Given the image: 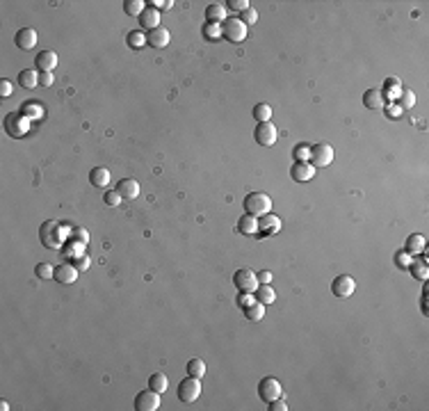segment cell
Masks as SVG:
<instances>
[{
    "mask_svg": "<svg viewBox=\"0 0 429 411\" xmlns=\"http://www.w3.org/2000/svg\"><path fill=\"white\" fill-rule=\"evenodd\" d=\"M244 210H247V215L263 217V215H267L272 210V199L265 192H251L244 199Z\"/></svg>",
    "mask_w": 429,
    "mask_h": 411,
    "instance_id": "obj_1",
    "label": "cell"
},
{
    "mask_svg": "<svg viewBox=\"0 0 429 411\" xmlns=\"http://www.w3.org/2000/svg\"><path fill=\"white\" fill-rule=\"evenodd\" d=\"M39 238H41V244L48 249H59L62 247V231H59V224L57 222H44L41 224V231H39Z\"/></svg>",
    "mask_w": 429,
    "mask_h": 411,
    "instance_id": "obj_2",
    "label": "cell"
},
{
    "mask_svg": "<svg viewBox=\"0 0 429 411\" xmlns=\"http://www.w3.org/2000/svg\"><path fill=\"white\" fill-rule=\"evenodd\" d=\"M222 35L233 44H240L247 39V25L242 23V19H226L222 23Z\"/></svg>",
    "mask_w": 429,
    "mask_h": 411,
    "instance_id": "obj_3",
    "label": "cell"
},
{
    "mask_svg": "<svg viewBox=\"0 0 429 411\" xmlns=\"http://www.w3.org/2000/svg\"><path fill=\"white\" fill-rule=\"evenodd\" d=\"M258 393H261V400L265 402V404H270V402H274V400H279V397H283L281 381L274 379V377H265V379L258 384Z\"/></svg>",
    "mask_w": 429,
    "mask_h": 411,
    "instance_id": "obj_4",
    "label": "cell"
},
{
    "mask_svg": "<svg viewBox=\"0 0 429 411\" xmlns=\"http://www.w3.org/2000/svg\"><path fill=\"white\" fill-rule=\"evenodd\" d=\"M201 395V381H199V377H192L190 375L188 379H183L181 384H178V397H181L183 402H197V397Z\"/></svg>",
    "mask_w": 429,
    "mask_h": 411,
    "instance_id": "obj_5",
    "label": "cell"
},
{
    "mask_svg": "<svg viewBox=\"0 0 429 411\" xmlns=\"http://www.w3.org/2000/svg\"><path fill=\"white\" fill-rule=\"evenodd\" d=\"M311 160H313V167L315 169H322V167H329L333 162V149H331L329 144H315L311 146Z\"/></svg>",
    "mask_w": 429,
    "mask_h": 411,
    "instance_id": "obj_6",
    "label": "cell"
},
{
    "mask_svg": "<svg viewBox=\"0 0 429 411\" xmlns=\"http://www.w3.org/2000/svg\"><path fill=\"white\" fill-rule=\"evenodd\" d=\"M233 283H235V288L240 292H256L258 277H256V272H251V270H237V272L233 274Z\"/></svg>",
    "mask_w": 429,
    "mask_h": 411,
    "instance_id": "obj_7",
    "label": "cell"
},
{
    "mask_svg": "<svg viewBox=\"0 0 429 411\" xmlns=\"http://www.w3.org/2000/svg\"><path fill=\"white\" fill-rule=\"evenodd\" d=\"M256 142L261 144V146H274L279 139V130L277 126L272 124V121H265V124H258L256 126Z\"/></svg>",
    "mask_w": 429,
    "mask_h": 411,
    "instance_id": "obj_8",
    "label": "cell"
},
{
    "mask_svg": "<svg viewBox=\"0 0 429 411\" xmlns=\"http://www.w3.org/2000/svg\"><path fill=\"white\" fill-rule=\"evenodd\" d=\"M331 290H333L335 297L347 299V297H352V295H354L356 283H354V279H352L350 274H340V277L333 279V283H331Z\"/></svg>",
    "mask_w": 429,
    "mask_h": 411,
    "instance_id": "obj_9",
    "label": "cell"
},
{
    "mask_svg": "<svg viewBox=\"0 0 429 411\" xmlns=\"http://www.w3.org/2000/svg\"><path fill=\"white\" fill-rule=\"evenodd\" d=\"M135 409L137 411H155V409H160V393H155L153 388L142 391L137 397H135Z\"/></svg>",
    "mask_w": 429,
    "mask_h": 411,
    "instance_id": "obj_10",
    "label": "cell"
},
{
    "mask_svg": "<svg viewBox=\"0 0 429 411\" xmlns=\"http://www.w3.org/2000/svg\"><path fill=\"white\" fill-rule=\"evenodd\" d=\"M281 231V219L277 217V215H263L261 219H258V233H263V235H274V233Z\"/></svg>",
    "mask_w": 429,
    "mask_h": 411,
    "instance_id": "obj_11",
    "label": "cell"
},
{
    "mask_svg": "<svg viewBox=\"0 0 429 411\" xmlns=\"http://www.w3.org/2000/svg\"><path fill=\"white\" fill-rule=\"evenodd\" d=\"M290 174L297 183H306V181H311L313 176H315V167H313L311 162H295L290 169Z\"/></svg>",
    "mask_w": 429,
    "mask_h": 411,
    "instance_id": "obj_12",
    "label": "cell"
},
{
    "mask_svg": "<svg viewBox=\"0 0 429 411\" xmlns=\"http://www.w3.org/2000/svg\"><path fill=\"white\" fill-rule=\"evenodd\" d=\"M169 39H171V35H169V30L167 28H155V30H151L146 35V44L148 46H153V48H164V46L169 44Z\"/></svg>",
    "mask_w": 429,
    "mask_h": 411,
    "instance_id": "obj_13",
    "label": "cell"
},
{
    "mask_svg": "<svg viewBox=\"0 0 429 411\" xmlns=\"http://www.w3.org/2000/svg\"><path fill=\"white\" fill-rule=\"evenodd\" d=\"M16 46L21 50H32L37 46V32L32 28H21L16 32Z\"/></svg>",
    "mask_w": 429,
    "mask_h": 411,
    "instance_id": "obj_14",
    "label": "cell"
},
{
    "mask_svg": "<svg viewBox=\"0 0 429 411\" xmlns=\"http://www.w3.org/2000/svg\"><path fill=\"white\" fill-rule=\"evenodd\" d=\"M117 192L121 194V199H128V201H133V199L139 197V183L135 179H124V181H119Z\"/></svg>",
    "mask_w": 429,
    "mask_h": 411,
    "instance_id": "obj_15",
    "label": "cell"
},
{
    "mask_svg": "<svg viewBox=\"0 0 429 411\" xmlns=\"http://www.w3.org/2000/svg\"><path fill=\"white\" fill-rule=\"evenodd\" d=\"M59 283H73L78 279V270L73 268V263H64V265H57L55 268V277Z\"/></svg>",
    "mask_w": 429,
    "mask_h": 411,
    "instance_id": "obj_16",
    "label": "cell"
},
{
    "mask_svg": "<svg viewBox=\"0 0 429 411\" xmlns=\"http://www.w3.org/2000/svg\"><path fill=\"white\" fill-rule=\"evenodd\" d=\"M139 23H142V28H146L148 32L160 28V12L153 10V7H146V10L139 14Z\"/></svg>",
    "mask_w": 429,
    "mask_h": 411,
    "instance_id": "obj_17",
    "label": "cell"
},
{
    "mask_svg": "<svg viewBox=\"0 0 429 411\" xmlns=\"http://www.w3.org/2000/svg\"><path fill=\"white\" fill-rule=\"evenodd\" d=\"M363 103L368 110H381L386 105V99H384V92L379 90H368L363 94Z\"/></svg>",
    "mask_w": 429,
    "mask_h": 411,
    "instance_id": "obj_18",
    "label": "cell"
},
{
    "mask_svg": "<svg viewBox=\"0 0 429 411\" xmlns=\"http://www.w3.org/2000/svg\"><path fill=\"white\" fill-rule=\"evenodd\" d=\"M37 66H39L41 71H53L55 66H57V55H55L53 50H41V53L37 55Z\"/></svg>",
    "mask_w": 429,
    "mask_h": 411,
    "instance_id": "obj_19",
    "label": "cell"
},
{
    "mask_svg": "<svg viewBox=\"0 0 429 411\" xmlns=\"http://www.w3.org/2000/svg\"><path fill=\"white\" fill-rule=\"evenodd\" d=\"M89 181L94 188H108L110 185V172L105 167H94L92 174H89Z\"/></svg>",
    "mask_w": 429,
    "mask_h": 411,
    "instance_id": "obj_20",
    "label": "cell"
},
{
    "mask_svg": "<svg viewBox=\"0 0 429 411\" xmlns=\"http://www.w3.org/2000/svg\"><path fill=\"white\" fill-rule=\"evenodd\" d=\"M237 231H240L242 235H253V233H258V217H253V215H244V217H240V222H237Z\"/></svg>",
    "mask_w": 429,
    "mask_h": 411,
    "instance_id": "obj_21",
    "label": "cell"
},
{
    "mask_svg": "<svg viewBox=\"0 0 429 411\" xmlns=\"http://www.w3.org/2000/svg\"><path fill=\"white\" fill-rule=\"evenodd\" d=\"M148 388H153L155 393H160V395H162V393L169 388L167 375H164V372H153V375L148 377Z\"/></svg>",
    "mask_w": 429,
    "mask_h": 411,
    "instance_id": "obj_22",
    "label": "cell"
},
{
    "mask_svg": "<svg viewBox=\"0 0 429 411\" xmlns=\"http://www.w3.org/2000/svg\"><path fill=\"white\" fill-rule=\"evenodd\" d=\"M19 85L25 87V90H35L37 85H39V73L32 69H25L19 73Z\"/></svg>",
    "mask_w": 429,
    "mask_h": 411,
    "instance_id": "obj_23",
    "label": "cell"
},
{
    "mask_svg": "<svg viewBox=\"0 0 429 411\" xmlns=\"http://www.w3.org/2000/svg\"><path fill=\"white\" fill-rule=\"evenodd\" d=\"M256 299L267 306V304H274V299H277V292L270 288V283H261V286L256 288Z\"/></svg>",
    "mask_w": 429,
    "mask_h": 411,
    "instance_id": "obj_24",
    "label": "cell"
},
{
    "mask_svg": "<svg viewBox=\"0 0 429 411\" xmlns=\"http://www.w3.org/2000/svg\"><path fill=\"white\" fill-rule=\"evenodd\" d=\"M206 16L210 23H219V21H226V7L224 5H208Z\"/></svg>",
    "mask_w": 429,
    "mask_h": 411,
    "instance_id": "obj_25",
    "label": "cell"
},
{
    "mask_svg": "<svg viewBox=\"0 0 429 411\" xmlns=\"http://www.w3.org/2000/svg\"><path fill=\"white\" fill-rule=\"evenodd\" d=\"M244 313H247V320H251V322H258V320H263V315H265V304H261V302H253L251 306H247V308H244Z\"/></svg>",
    "mask_w": 429,
    "mask_h": 411,
    "instance_id": "obj_26",
    "label": "cell"
},
{
    "mask_svg": "<svg viewBox=\"0 0 429 411\" xmlns=\"http://www.w3.org/2000/svg\"><path fill=\"white\" fill-rule=\"evenodd\" d=\"M424 249V235H409V240H406V252L409 254H418Z\"/></svg>",
    "mask_w": 429,
    "mask_h": 411,
    "instance_id": "obj_27",
    "label": "cell"
},
{
    "mask_svg": "<svg viewBox=\"0 0 429 411\" xmlns=\"http://www.w3.org/2000/svg\"><path fill=\"white\" fill-rule=\"evenodd\" d=\"M188 375L199 377V379H201V377L206 375V363H203L201 359H190V363H188Z\"/></svg>",
    "mask_w": 429,
    "mask_h": 411,
    "instance_id": "obj_28",
    "label": "cell"
},
{
    "mask_svg": "<svg viewBox=\"0 0 429 411\" xmlns=\"http://www.w3.org/2000/svg\"><path fill=\"white\" fill-rule=\"evenodd\" d=\"M253 117H256L261 124H265V121L272 119V108L267 103H258L256 108H253Z\"/></svg>",
    "mask_w": 429,
    "mask_h": 411,
    "instance_id": "obj_29",
    "label": "cell"
},
{
    "mask_svg": "<svg viewBox=\"0 0 429 411\" xmlns=\"http://www.w3.org/2000/svg\"><path fill=\"white\" fill-rule=\"evenodd\" d=\"M144 44H146V35H144L142 30L128 32V46H130V48H142Z\"/></svg>",
    "mask_w": 429,
    "mask_h": 411,
    "instance_id": "obj_30",
    "label": "cell"
},
{
    "mask_svg": "<svg viewBox=\"0 0 429 411\" xmlns=\"http://www.w3.org/2000/svg\"><path fill=\"white\" fill-rule=\"evenodd\" d=\"M411 268V272L415 274V279H427V274H429V270H427V261H415V263H411L409 265Z\"/></svg>",
    "mask_w": 429,
    "mask_h": 411,
    "instance_id": "obj_31",
    "label": "cell"
},
{
    "mask_svg": "<svg viewBox=\"0 0 429 411\" xmlns=\"http://www.w3.org/2000/svg\"><path fill=\"white\" fill-rule=\"evenodd\" d=\"M7 126H10V130H12L10 135H16V137H21V135L25 133V121H21L19 117H10V119H7Z\"/></svg>",
    "mask_w": 429,
    "mask_h": 411,
    "instance_id": "obj_32",
    "label": "cell"
},
{
    "mask_svg": "<svg viewBox=\"0 0 429 411\" xmlns=\"http://www.w3.org/2000/svg\"><path fill=\"white\" fill-rule=\"evenodd\" d=\"M35 274L39 279H50V277H55V268L50 265V263H39L35 268Z\"/></svg>",
    "mask_w": 429,
    "mask_h": 411,
    "instance_id": "obj_33",
    "label": "cell"
},
{
    "mask_svg": "<svg viewBox=\"0 0 429 411\" xmlns=\"http://www.w3.org/2000/svg\"><path fill=\"white\" fill-rule=\"evenodd\" d=\"M219 35H222V25H219V23H208L206 28H203V37H206V39H210V41H215Z\"/></svg>",
    "mask_w": 429,
    "mask_h": 411,
    "instance_id": "obj_34",
    "label": "cell"
},
{
    "mask_svg": "<svg viewBox=\"0 0 429 411\" xmlns=\"http://www.w3.org/2000/svg\"><path fill=\"white\" fill-rule=\"evenodd\" d=\"M144 10H146V7H144L142 0H128V3H126V14H130V16H139Z\"/></svg>",
    "mask_w": 429,
    "mask_h": 411,
    "instance_id": "obj_35",
    "label": "cell"
},
{
    "mask_svg": "<svg viewBox=\"0 0 429 411\" xmlns=\"http://www.w3.org/2000/svg\"><path fill=\"white\" fill-rule=\"evenodd\" d=\"M295 158H297V162H308V158H311V146H306V144L295 146Z\"/></svg>",
    "mask_w": 429,
    "mask_h": 411,
    "instance_id": "obj_36",
    "label": "cell"
},
{
    "mask_svg": "<svg viewBox=\"0 0 429 411\" xmlns=\"http://www.w3.org/2000/svg\"><path fill=\"white\" fill-rule=\"evenodd\" d=\"M415 105V94L413 92H402L400 96V110H409Z\"/></svg>",
    "mask_w": 429,
    "mask_h": 411,
    "instance_id": "obj_37",
    "label": "cell"
},
{
    "mask_svg": "<svg viewBox=\"0 0 429 411\" xmlns=\"http://www.w3.org/2000/svg\"><path fill=\"white\" fill-rule=\"evenodd\" d=\"M258 21V12L253 10V7H249V10L242 12V23L244 25H253Z\"/></svg>",
    "mask_w": 429,
    "mask_h": 411,
    "instance_id": "obj_38",
    "label": "cell"
},
{
    "mask_svg": "<svg viewBox=\"0 0 429 411\" xmlns=\"http://www.w3.org/2000/svg\"><path fill=\"white\" fill-rule=\"evenodd\" d=\"M105 203H108V206H119V203H121V194L117 192V190H108V192H105Z\"/></svg>",
    "mask_w": 429,
    "mask_h": 411,
    "instance_id": "obj_39",
    "label": "cell"
},
{
    "mask_svg": "<svg viewBox=\"0 0 429 411\" xmlns=\"http://www.w3.org/2000/svg\"><path fill=\"white\" fill-rule=\"evenodd\" d=\"M226 5L233 12H244V10H249V0H228Z\"/></svg>",
    "mask_w": 429,
    "mask_h": 411,
    "instance_id": "obj_40",
    "label": "cell"
},
{
    "mask_svg": "<svg viewBox=\"0 0 429 411\" xmlns=\"http://www.w3.org/2000/svg\"><path fill=\"white\" fill-rule=\"evenodd\" d=\"M53 71H41L39 73V85H44V87H50L53 85Z\"/></svg>",
    "mask_w": 429,
    "mask_h": 411,
    "instance_id": "obj_41",
    "label": "cell"
},
{
    "mask_svg": "<svg viewBox=\"0 0 429 411\" xmlns=\"http://www.w3.org/2000/svg\"><path fill=\"white\" fill-rule=\"evenodd\" d=\"M0 96H3V99L12 96V83L10 80H0Z\"/></svg>",
    "mask_w": 429,
    "mask_h": 411,
    "instance_id": "obj_42",
    "label": "cell"
},
{
    "mask_svg": "<svg viewBox=\"0 0 429 411\" xmlns=\"http://www.w3.org/2000/svg\"><path fill=\"white\" fill-rule=\"evenodd\" d=\"M395 263H397V265H400V268H409L411 265V261H409V254H397V256H395Z\"/></svg>",
    "mask_w": 429,
    "mask_h": 411,
    "instance_id": "obj_43",
    "label": "cell"
},
{
    "mask_svg": "<svg viewBox=\"0 0 429 411\" xmlns=\"http://www.w3.org/2000/svg\"><path fill=\"white\" fill-rule=\"evenodd\" d=\"M73 235L80 240V244H82V242H87V240H89V233L84 231V228H80V226H73Z\"/></svg>",
    "mask_w": 429,
    "mask_h": 411,
    "instance_id": "obj_44",
    "label": "cell"
},
{
    "mask_svg": "<svg viewBox=\"0 0 429 411\" xmlns=\"http://www.w3.org/2000/svg\"><path fill=\"white\" fill-rule=\"evenodd\" d=\"M73 268L75 270H87L89 268V256H78L73 263Z\"/></svg>",
    "mask_w": 429,
    "mask_h": 411,
    "instance_id": "obj_45",
    "label": "cell"
},
{
    "mask_svg": "<svg viewBox=\"0 0 429 411\" xmlns=\"http://www.w3.org/2000/svg\"><path fill=\"white\" fill-rule=\"evenodd\" d=\"M270 409H272V411H286V409H288V404L281 400V397H279V400L270 402Z\"/></svg>",
    "mask_w": 429,
    "mask_h": 411,
    "instance_id": "obj_46",
    "label": "cell"
},
{
    "mask_svg": "<svg viewBox=\"0 0 429 411\" xmlns=\"http://www.w3.org/2000/svg\"><path fill=\"white\" fill-rule=\"evenodd\" d=\"M253 302H256V299H253V297H249V292H242V295H240V306H242V308L251 306Z\"/></svg>",
    "mask_w": 429,
    "mask_h": 411,
    "instance_id": "obj_47",
    "label": "cell"
},
{
    "mask_svg": "<svg viewBox=\"0 0 429 411\" xmlns=\"http://www.w3.org/2000/svg\"><path fill=\"white\" fill-rule=\"evenodd\" d=\"M256 277H258V283H270L272 281V272H267V270L261 274H256Z\"/></svg>",
    "mask_w": 429,
    "mask_h": 411,
    "instance_id": "obj_48",
    "label": "cell"
},
{
    "mask_svg": "<svg viewBox=\"0 0 429 411\" xmlns=\"http://www.w3.org/2000/svg\"><path fill=\"white\" fill-rule=\"evenodd\" d=\"M400 112H402V110H400V105H397V108L390 110V117H400Z\"/></svg>",
    "mask_w": 429,
    "mask_h": 411,
    "instance_id": "obj_49",
    "label": "cell"
},
{
    "mask_svg": "<svg viewBox=\"0 0 429 411\" xmlns=\"http://www.w3.org/2000/svg\"><path fill=\"white\" fill-rule=\"evenodd\" d=\"M0 409H3V411H7V409H10V404H7L5 400H0Z\"/></svg>",
    "mask_w": 429,
    "mask_h": 411,
    "instance_id": "obj_50",
    "label": "cell"
}]
</instances>
